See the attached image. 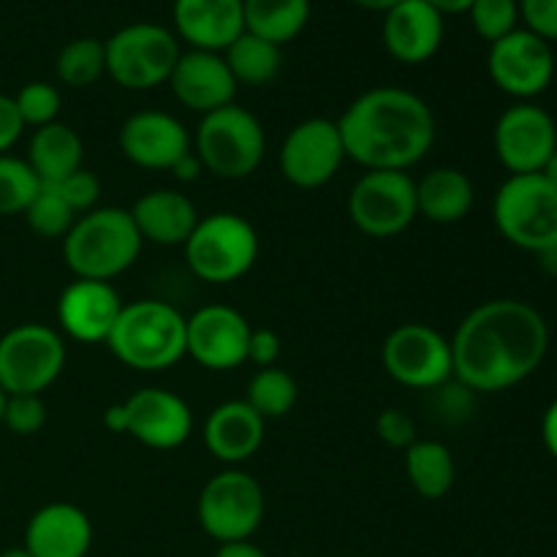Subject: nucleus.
<instances>
[{
    "mask_svg": "<svg viewBox=\"0 0 557 557\" xmlns=\"http://www.w3.org/2000/svg\"><path fill=\"white\" fill-rule=\"evenodd\" d=\"M25 161L30 163L41 185H54L69 174L79 172L85 161V141L71 125L58 120V123L33 131Z\"/></svg>",
    "mask_w": 557,
    "mask_h": 557,
    "instance_id": "bb28decb",
    "label": "nucleus"
},
{
    "mask_svg": "<svg viewBox=\"0 0 557 557\" xmlns=\"http://www.w3.org/2000/svg\"><path fill=\"white\" fill-rule=\"evenodd\" d=\"M495 156L509 174H539L557 147L555 117L533 101H517L493 131Z\"/></svg>",
    "mask_w": 557,
    "mask_h": 557,
    "instance_id": "2eb2a0df",
    "label": "nucleus"
},
{
    "mask_svg": "<svg viewBox=\"0 0 557 557\" xmlns=\"http://www.w3.org/2000/svg\"><path fill=\"white\" fill-rule=\"evenodd\" d=\"M131 218L145 243L177 248V245L188 243V237L194 234L196 223H199V210L183 190L156 188L136 199V205L131 207Z\"/></svg>",
    "mask_w": 557,
    "mask_h": 557,
    "instance_id": "393cba45",
    "label": "nucleus"
},
{
    "mask_svg": "<svg viewBox=\"0 0 557 557\" xmlns=\"http://www.w3.org/2000/svg\"><path fill=\"white\" fill-rule=\"evenodd\" d=\"M299 400V386L288 370L277 368H261L256 370L253 379L248 381V392H245V403L259 413L264 422L270 419H283L294 411Z\"/></svg>",
    "mask_w": 557,
    "mask_h": 557,
    "instance_id": "7c9ffc66",
    "label": "nucleus"
},
{
    "mask_svg": "<svg viewBox=\"0 0 557 557\" xmlns=\"http://www.w3.org/2000/svg\"><path fill=\"white\" fill-rule=\"evenodd\" d=\"M468 16L473 30L495 44L520 27V0H473Z\"/></svg>",
    "mask_w": 557,
    "mask_h": 557,
    "instance_id": "f704fd0d",
    "label": "nucleus"
},
{
    "mask_svg": "<svg viewBox=\"0 0 557 557\" xmlns=\"http://www.w3.org/2000/svg\"><path fill=\"white\" fill-rule=\"evenodd\" d=\"M3 408H5V392L0 389V424H3Z\"/></svg>",
    "mask_w": 557,
    "mask_h": 557,
    "instance_id": "864d4df0",
    "label": "nucleus"
},
{
    "mask_svg": "<svg viewBox=\"0 0 557 557\" xmlns=\"http://www.w3.org/2000/svg\"><path fill=\"white\" fill-rule=\"evenodd\" d=\"M107 76L123 90H156L166 85L177 65V36L158 22H131L103 41Z\"/></svg>",
    "mask_w": 557,
    "mask_h": 557,
    "instance_id": "0eeeda50",
    "label": "nucleus"
},
{
    "mask_svg": "<svg viewBox=\"0 0 557 557\" xmlns=\"http://www.w3.org/2000/svg\"><path fill=\"white\" fill-rule=\"evenodd\" d=\"M542 441H544V446H547L549 455H553L557 460V400L549 403V408L544 411Z\"/></svg>",
    "mask_w": 557,
    "mask_h": 557,
    "instance_id": "c03bdc74",
    "label": "nucleus"
},
{
    "mask_svg": "<svg viewBox=\"0 0 557 557\" xmlns=\"http://www.w3.org/2000/svg\"><path fill=\"white\" fill-rule=\"evenodd\" d=\"M346 161L335 120L308 117L294 125L281 145V172L299 190L324 188Z\"/></svg>",
    "mask_w": 557,
    "mask_h": 557,
    "instance_id": "4468645a",
    "label": "nucleus"
},
{
    "mask_svg": "<svg viewBox=\"0 0 557 557\" xmlns=\"http://www.w3.org/2000/svg\"><path fill=\"white\" fill-rule=\"evenodd\" d=\"M117 145L134 166L169 172L177 158L190 150V134L174 114L145 109V112H134L120 125Z\"/></svg>",
    "mask_w": 557,
    "mask_h": 557,
    "instance_id": "a211bd4d",
    "label": "nucleus"
},
{
    "mask_svg": "<svg viewBox=\"0 0 557 557\" xmlns=\"http://www.w3.org/2000/svg\"><path fill=\"white\" fill-rule=\"evenodd\" d=\"M493 221L517 248L536 256L557 248V190L542 174H509L493 199Z\"/></svg>",
    "mask_w": 557,
    "mask_h": 557,
    "instance_id": "6e6552de",
    "label": "nucleus"
},
{
    "mask_svg": "<svg viewBox=\"0 0 557 557\" xmlns=\"http://www.w3.org/2000/svg\"><path fill=\"white\" fill-rule=\"evenodd\" d=\"M375 435H379L386 446L403 451H406L413 441H419L417 422H413L403 408H386V411H381L379 417H375Z\"/></svg>",
    "mask_w": 557,
    "mask_h": 557,
    "instance_id": "58836bf2",
    "label": "nucleus"
},
{
    "mask_svg": "<svg viewBox=\"0 0 557 557\" xmlns=\"http://www.w3.org/2000/svg\"><path fill=\"white\" fill-rule=\"evenodd\" d=\"M54 74L74 90L96 85L107 74V49H103L101 38L82 36L65 44L54 60Z\"/></svg>",
    "mask_w": 557,
    "mask_h": 557,
    "instance_id": "2f4dec72",
    "label": "nucleus"
},
{
    "mask_svg": "<svg viewBox=\"0 0 557 557\" xmlns=\"http://www.w3.org/2000/svg\"><path fill=\"white\" fill-rule=\"evenodd\" d=\"M172 25L177 41L201 52H223L245 33L243 0H174Z\"/></svg>",
    "mask_w": 557,
    "mask_h": 557,
    "instance_id": "4be33fe9",
    "label": "nucleus"
},
{
    "mask_svg": "<svg viewBox=\"0 0 557 557\" xmlns=\"http://www.w3.org/2000/svg\"><path fill=\"white\" fill-rule=\"evenodd\" d=\"M335 123L346 158L364 172H408L435 141L433 109L406 87L364 90Z\"/></svg>",
    "mask_w": 557,
    "mask_h": 557,
    "instance_id": "f03ea898",
    "label": "nucleus"
},
{
    "mask_svg": "<svg viewBox=\"0 0 557 557\" xmlns=\"http://www.w3.org/2000/svg\"><path fill=\"white\" fill-rule=\"evenodd\" d=\"M125 406V435L139 441L147 449L169 451L180 449L190 438L194 430V413L180 395L158 386L134 392Z\"/></svg>",
    "mask_w": 557,
    "mask_h": 557,
    "instance_id": "f3484780",
    "label": "nucleus"
},
{
    "mask_svg": "<svg viewBox=\"0 0 557 557\" xmlns=\"http://www.w3.org/2000/svg\"><path fill=\"white\" fill-rule=\"evenodd\" d=\"M386 375L408 389H441L451 381V346L428 324H400L381 346Z\"/></svg>",
    "mask_w": 557,
    "mask_h": 557,
    "instance_id": "f8f14e48",
    "label": "nucleus"
},
{
    "mask_svg": "<svg viewBox=\"0 0 557 557\" xmlns=\"http://www.w3.org/2000/svg\"><path fill=\"white\" fill-rule=\"evenodd\" d=\"M424 3L433 5L438 14L449 16V14H468L473 5V0H424Z\"/></svg>",
    "mask_w": 557,
    "mask_h": 557,
    "instance_id": "de8ad7c7",
    "label": "nucleus"
},
{
    "mask_svg": "<svg viewBox=\"0 0 557 557\" xmlns=\"http://www.w3.org/2000/svg\"><path fill=\"white\" fill-rule=\"evenodd\" d=\"M354 5H359V9H368V11H379V14H386V11L392 9V5H397L400 0H351Z\"/></svg>",
    "mask_w": 557,
    "mask_h": 557,
    "instance_id": "09e8293b",
    "label": "nucleus"
},
{
    "mask_svg": "<svg viewBox=\"0 0 557 557\" xmlns=\"http://www.w3.org/2000/svg\"><path fill=\"white\" fill-rule=\"evenodd\" d=\"M33 557H87L92 547V522L74 504H47L27 520L25 544Z\"/></svg>",
    "mask_w": 557,
    "mask_h": 557,
    "instance_id": "5701e85b",
    "label": "nucleus"
},
{
    "mask_svg": "<svg viewBox=\"0 0 557 557\" xmlns=\"http://www.w3.org/2000/svg\"><path fill=\"white\" fill-rule=\"evenodd\" d=\"M451 346V379L473 395L515 389L542 368L549 351V326L522 299H490L457 326Z\"/></svg>",
    "mask_w": 557,
    "mask_h": 557,
    "instance_id": "f257e3e1",
    "label": "nucleus"
},
{
    "mask_svg": "<svg viewBox=\"0 0 557 557\" xmlns=\"http://www.w3.org/2000/svg\"><path fill=\"white\" fill-rule=\"evenodd\" d=\"M221 54L223 60H226L237 87L239 85L264 87L281 74V65H283L281 47L253 36V33H243V36H239L232 47L223 49Z\"/></svg>",
    "mask_w": 557,
    "mask_h": 557,
    "instance_id": "c756f323",
    "label": "nucleus"
},
{
    "mask_svg": "<svg viewBox=\"0 0 557 557\" xmlns=\"http://www.w3.org/2000/svg\"><path fill=\"white\" fill-rule=\"evenodd\" d=\"M65 368V341L47 324H20L0 337V389L44 395Z\"/></svg>",
    "mask_w": 557,
    "mask_h": 557,
    "instance_id": "9d476101",
    "label": "nucleus"
},
{
    "mask_svg": "<svg viewBox=\"0 0 557 557\" xmlns=\"http://www.w3.org/2000/svg\"><path fill=\"white\" fill-rule=\"evenodd\" d=\"M25 123H22L20 112H16L14 96H3L0 92V156H9L11 147L20 141Z\"/></svg>",
    "mask_w": 557,
    "mask_h": 557,
    "instance_id": "79ce46f5",
    "label": "nucleus"
},
{
    "mask_svg": "<svg viewBox=\"0 0 557 557\" xmlns=\"http://www.w3.org/2000/svg\"><path fill=\"white\" fill-rule=\"evenodd\" d=\"M267 500L259 479L243 468H226L201 487L196 500L199 525L212 542H250L264 520Z\"/></svg>",
    "mask_w": 557,
    "mask_h": 557,
    "instance_id": "1a4fd4ad",
    "label": "nucleus"
},
{
    "mask_svg": "<svg viewBox=\"0 0 557 557\" xmlns=\"http://www.w3.org/2000/svg\"><path fill=\"white\" fill-rule=\"evenodd\" d=\"M487 71L493 85L506 96L517 101H533L555 79L553 44L525 27H517L506 38L490 44Z\"/></svg>",
    "mask_w": 557,
    "mask_h": 557,
    "instance_id": "ddd939ff",
    "label": "nucleus"
},
{
    "mask_svg": "<svg viewBox=\"0 0 557 557\" xmlns=\"http://www.w3.org/2000/svg\"><path fill=\"white\" fill-rule=\"evenodd\" d=\"M539 261H542V267L549 272V275H557V248H549L544 250V253H539Z\"/></svg>",
    "mask_w": 557,
    "mask_h": 557,
    "instance_id": "3c124183",
    "label": "nucleus"
},
{
    "mask_svg": "<svg viewBox=\"0 0 557 557\" xmlns=\"http://www.w3.org/2000/svg\"><path fill=\"white\" fill-rule=\"evenodd\" d=\"M539 174H542V177L547 180V183L557 190V147H555V152H553V156H549V161L544 163V169Z\"/></svg>",
    "mask_w": 557,
    "mask_h": 557,
    "instance_id": "8fccbe9b",
    "label": "nucleus"
},
{
    "mask_svg": "<svg viewBox=\"0 0 557 557\" xmlns=\"http://www.w3.org/2000/svg\"><path fill=\"white\" fill-rule=\"evenodd\" d=\"M38 190L41 180L25 158L0 156V218L25 215Z\"/></svg>",
    "mask_w": 557,
    "mask_h": 557,
    "instance_id": "473e14b6",
    "label": "nucleus"
},
{
    "mask_svg": "<svg viewBox=\"0 0 557 557\" xmlns=\"http://www.w3.org/2000/svg\"><path fill=\"white\" fill-rule=\"evenodd\" d=\"M185 261L199 281L228 286L248 275L259 259V232L237 212H212L199 218L183 245Z\"/></svg>",
    "mask_w": 557,
    "mask_h": 557,
    "instance_id": "39448f33",
    "label": "nucleus"
},
{
    "mask_svg": "<svg viewBox=\"0 0 557 557\" xmlns=\"http://www.w3.org/2000/svg\"><path fill=\"white\" fill-rule=\"evenodd\" d=\"M14 103L25 128L30 125V128L36 131L49 123H58L63 98H60L58 87L49 85V82H27V85L14 96Z\"/></svg>",
    "mask_w": 557,
    "mask_h": 557,
    "instance_id": "c9c22d12",
    "label": "nucleus"
},
{
    "mask_svg": "<svg viewBox=\"0 0 557 557\" xmlns=\"http://www.w3.org/2000/svg\"><path fill=\"white\" fill-rule=\"evenodd\" d=\"M185 319L174 305L161 299L125 302L107 346L125 368L161 373L185 357Z\"/></svg>",
    "mask_w": 557,
    "mask_h": 557,
    "instance_id": "20e7f679",
    "label": "nucleus"
},
{
    "mask_svg": "<svg viewBox=\"0 0 557 557\" xmlns=\"http://www.w3.org/2000/svg\"><path fill=\"white\" fill-rule=\"evenodd\" d=\"M103 424H107L109 433L125 435V424H128V419H125L123 403H114V406L107 408V413H103Z\"/></svg>",
    "mask_w": 557,
    "mask_h": 557,
    "instance_id": "49530a36",
    "label": "nucleus"
},
{
    "mask_svg": "<svg viewBox=\"0 0 557 557\" xmlns=\"http://www.w3.org/2000/svg\"><path fill=\"white\" fill-rule=\"evenodd\" d=\"M250 321L228 305L199 308L185 324V357L205 370L226 373L248 362Z\"/></svg>",
    "mask_w": 557,
    "mask_h": 557,
    "instance_id": "dca6fc26",
    "label": "nucleus"
},
{
    "mask_svg": "<svg viewBox=\"0 0 557 557\" xmlns=\"http://www.w3.org/2000/svg\"><path fill=\"white\" fill-rule=\"evenodd\" d=\"M444 14L424 0H400L384 14L381 38L397 63L422 65L438 54L444 44Z\"/></svg>",
    "mask_w": 557,
    "mask_h": 557,
    "instance_id": "412c9836",
    "label": "nucleus"
},
{
    "mask_svg": "<svg viewBox=\"0 0 557 557\" xmlns=\"http://www.w3.org/2000/svg\"><path fill=\"white\" fill-rule=\"evenodd\" d=\"M139 228L131 210L123 207H96L76 218L63 237V259L82 281H107L123 275L141 253Z\"/></svg>",
    "mask_w": 557,
    "mask_h": 557,
    "instance_id": "7ed1b4c3",
    "label": "nucleus"
},
{
    "mask_svg": "<svg viewBox=\"0 0 557 557\" xmlns=\"http://www.w3.org/2000/svg\"><path fill=\"white\" fill-rule=\"evenodd\" d=\"M476 188L462 169L438 166L417 180V210L438 226H451L471 215Z\"/></svg>",
    "mask_w": 557,
    "mask_h": 557,
    "instance_id": "a878e982",
    "label": "nucleus"
},
{
    "mask_svg": "<svg viewBox=\"0 0 557 557\" xmlns=\"http://www.w3.org/2000/svg\"><path fill=\"white\" fill-rule=\"evenodd\" d=\"M406 476L419 498H446L457 479L455 455L441 441H413L406 449Z\"/></svg>",
    "mask_w": 557,
    "mask_h": 557,
    "instance_id": "cd10ccee",
    "label": "nucleus"
},
{
    "mask_svg": "<svg viewBox=\"0 0 557 557\" xmlns=\"http://www.w3.org/2000/svg\"><path fill=\"white\" fill-rule=\"evenodd\" d=\"M264 435L267 422L245 400H228L212 408L201 430L207 451L228 468L248 462L261 449Z\"/></svg>",
    "mask_w": 557,
    "mask_h": 557,
    "instance_id": "b1692460",
    "label": "nucleus"
},
{
    "mask_svg": "<svg viewBox=\"0 0 557 557\" xmlns=\"http://www.w3.org/2000/svg\"><path fill=\"white\" fill-rule=\"evenodd\" d=\"M194 150L212 177L245 180L267 156L264 125L245 107L228 103L201 117Z\"/></svg>",
    "mask_w": 557,
    "mask_h": 557,
    "instance_id": "423d86ee",
    "label": "nucleus"
},
{
    "mask_svg": "<svg viewBox=\"0 0 557 557\" xmlns=\"http://www.w3.org/2000/svg\"><path fill=\"white\" fill-rule=\"evenodd\" d=\"M169 172L174 174V180H180V183H196V180L205 174V163L199 161V156H196V150L190 147L188 152H185L183 158H177V163H174Z\"/></svg>",
    "mask_w": 557,
    "mask_h": 557,
    "instance_id": "37998d69",
    "label": "nucleus"
},
{
    "mask_svg": "<svg viewBox=\"0 0 557 557\" xmlns=\"http://www.w3.org/2000/svg\"><path fill=\"white\" fill-rule=\"evenodd\" d=\"M166 85L185 109L201 117L234 103V96H237V82L223 54L201 52V49H188L180 54Z\"/></svg>",
    "mask_w": 557,
    "mask_h": 557,
    "instance_id": "aec40b11",
    "label": "nucleus"
},
{
    "mask_svg": "<svg viewBox=\"0 0 557 557\" xmlns=\"http://www.w3.org/2000/svg\"><path fill=\"white\" fill-rule=\"evenodd\" d=\"M52 188L63 196V201L76 215H85V212L96 210L98 199H101V180L92 172H87L85 166L79 172L69 174L65 180H60V183H54Z\"/></svg>",
    "mask_w": 557,
    "mask_h": 557,
    "instance_id": "4c0bfd02",
    "label": "nucleus"
},
{
    "mask_svg": "<svg viewBox=\"0 0 557 557\" xmlns=\"http://www.w3.org/2000/svg\"><path fill=\"white\" fill-rule=\"evenodd\" d=\"M76 212L71 210L63 201V196L52 188V185H41V190L36 194V199L30 201V207L25 210V221L30 226L33 234L44 239H63L71 232V226L76 223Z\"/></svg>",
    "mask_w": 557,
    "mask_h": 557,
    "instance_id": "72a5a7b5",
    "label": "nucleus"
},
{
    "mask_svg": "<svg viewBox=\"0 0 557 557\" xmlns=\"http://www.w3.org/2000/svg\"><path fill=\"white\" fill-rule=\"evenodd\" d=\"M281 351H283V341L275 330H270V326H259V330L250 332L248 362L259 364V370L277 364Z\"/></svg>",
    "mask_w": 557,
    "mask_h": 557,
    "instance_id": "a19ab883",
    "label": "nucleus"
},
{
    "mask_svg": "<svg viewBox=\"0 0 557 557\" xmlns=\"http://www.w3.org/2000/svg\"><path fill=\"white\" fill-rule=\"evenodd\" d=\"M215 557H267L261 547L253 542H232V544H218Z\"/></svg>",
    "mask_w": 557,
    "mask_h": 557,
    "instance_id": "a18cd8bd",
    "label": "nucleus"
},
{
    "mask_svg": "<svg viewBox=\"0 0 557 557\" xmlns=\"http://www.w3.org/2000/svg\"><path fill=\"white\" fill-rule=\"evenodd\" d=\"M348 215L364 237H397L419 218L417 180L408 172H364L348 194Z\"/></svg>",
    "mask_w": 557,
    "mask_h": 557,
    "instance_id": "9b49d317",
    "label": "nucleus"
},
{
    "mask_svg": "<svg viewBox=\"0 0 557 557\" xmlns=\"http://www.w3.org/2000/svg\"><path fill=\"white\" fill-rule=\"evenodd\" d=\"M0 557H33V555L27 553L25 547H9V549H3V553H0Z\"/></svg>",
    "mask_w": 557,
    "mask_h": 557,
    "instance_id": "603ef678",
    "label": "nucleus"
},
{
    "mask_svg": "<svg viewBox=\"0 0 557 557\" xmlns=\"http://www.w3.org/2000/svg\"><path fill=\"white\" fill-rule=\"evenodd\" d=\"M245 33L283 47L302 36L310 22V0H243Z\"/></svg>",
    "mask_w": 557,
    "mask_h": 557,
    "instance_id": "c85d7f7f",
    "label": "nucleus"
},
{
    "mask_svg": "<svg viewBox=\"0 0 557 557\" xmlns=\"http://www.w3.org/2000/svg\"><path fill=\"white\" fill-rule=\"evenodd\" d=\"M123 305L112 283L76 277L58 297V324L71 341L107 343Z\"/></svg>",
    "mask_w": 557,
    "mask_h": 557,
    "instance_id": "6ab92c4d",
    "label": "nucleus"
},
{
    "mask_svg": "<svg viewBox=\"0 0 557 557\" xmlns=\"http://www.w3.org/2000/svg\"><path fill=\"white\" fill-rule=\"evenodd\" d=\"M520 22L547 44L557 41V0H520Z\"/></svg>",
    "mask_w": 557,
    "mask_h": 557,
    "instance_id": "ea45409f",
    "label": "nucleus"
},
{
    "mask_svg": "<svg viewBox=\"0 0 557 557\" xmlns=\"http://www.w3.org/2000/svg\"><path fill=\"white\" fill-rule=\"evenodd\" d=\"M44 424H47V406H44L41 395H5L0 428L20 435V438H27V435L41 433Z\"/></svg>",
    "mask_w": 557,
    "mask_h": 557,
    "instance_id": "e433bc0d",
    "label": "nucleus"
}]
</instances>
